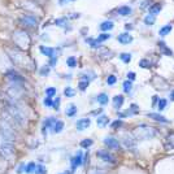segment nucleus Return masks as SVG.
<instances>
[{
  "label": "nucleus",
  "mask_w": 174,
  "mask_h": 174,
  "mask_svg": "<svg viewBox=\"0 0 174 174\" xmlns=\"http://www.w3.org/2000/svg\"><path fill=\"white\" fill-rule=\"evenodd\" d=\"M8 112L11 114V117L16 121L18 125L25 126L27 122V112L26 108L20 103L18 100H11V104L8 107Z\"/></svg>",
  "instance_id": "1"
},
{
  "label": "nucleus",
  "mask_w": 174,
  "mask_h": 174,
  "mask_svg": "<svg viewBox=\"0 0 174 174\" xmlns=\"http://www.w3.org/2000/svg\"><path fill=\"white\" fill-rule=\"evenodd\" d=\"M0 153L7 158L11 157L14 153V139H11L0 134Z\"/></svg>",
  "instance_id": "2"
},
{
  "label": "nucleus",
  "mask_w": 174,
  "mask_h": 174,
  "mask_svg": "<svg viewBox=\"0 0 174 174\" xmlns=\"http://www.w3.org/2000/svg\"><path fill=\"white\" fill-rule=\"evenodd\" d=\"M8 54L11 56V59L13 60V62L21 68H25L29 64V59L26 57V55L23 54L22 51H20L18 48H12V50H8Z\"/></svg>",
  "instance_id": "3"
},
{
  "label": "nucleus",
  "mask_w": 174,
  "mask_h": 174,
  "mask_svg": "<svg viewBox=\"0 0 174 174\" xmlns=\"http://www.w3.org/2000/svg\"><path fill=\"white\" fill-rule=\"evenodd\" d=\"M134 135L135 139H141V141H147L151 139L156 135V130L153 127H148V126H141L138 129L134 130Z\"/></svg>",
  "instance_id": "4"
},
{
  "label": "nucleus",
  "mask_w": 174,
  "mask_h": 174,
  "mask_svg": "<svg viewBox=\"0 0 174 174\" xmlns=\"http://www.w3.org/2000/svg\"><path fill=\"white\" fill-rule=\"evenodd\" d=\"M13 40L20 48H27L29 44H30V38H29L27 33L22 30H18L13 34Z\"/></svg>",
  "instance_id": "5"
},
{
  "label": "nucleus",
  "mask_w": 174,
  "mask_h": 174,
  "mask_svg": "<svg viewBox=\"0 0 174 174\" xmlns=\"http://www.w3.org/2000/svg\"><path fill=\"white\" fill-rule=\"evenodd\" d=\"M40 52H42L43 55H46L48 59H51V62H50L51 66H54L56 62H57V51L55 50V48H50V47L42 46L40 47Z\"/></svg>",
  "instance_id": "6"
},
{
  "label": "nucleus",
  "mask_w": 174,
  "mask_h": 174,
  "mask_svg": "<svg viewBox=\"0 0 174 174\" xmlns=\"http://www.w3.org/2000/svg\"><path fill=\"white\" fill-rule=\"evenodd\" d=\"M21 23L25 25L27 27H37L38 26V18L35 16H31V14H26V16L21 17Z\"/></svg>",
  "instance_id": "7"
},
{
  "label": "nucleus",
  "mask_w": 174,
  "mask_h": 174,
  "mask_svg": "<svg viewBox=\"0 0 174 174\" xmlns=\"http://www.w3.org/2000/svg\"><path fill=\"white\" fill-rule=\"evenodd\" d=\"M122 142H124V146L126 147L127 149L135 152V149H137V142H135V138H133L131 135H125L124 139H122Z\"/></svg>",
  "instance_id": "8"
},
{
  "label": "nucleus",
  "mask_w": 174,
  "mask_h": 174,
  "mask_svg": "<svg viewBox=\"0 0 174 174\" xmlns=\"http://www.w3.org/2000/svg\"><path fill=\"white\" fill-rule=\"evenodd\" d=\"M164 147L166 151H174V133H169L164 141Z\"/></svg>",
  "instance_id": "9"
},
{
  "label": "nucleus",
  "mask_w": 174,
  "mask_h": 174,
  "mask_svg": "<svg viewBox=\"0 0 174 174\" xmlns=\"http://www.w3.org/2000/svg\"><path fill=\"white\" fill-rule=\"evenodd\" d=\"M104 144L107 147H109L110 149H120V143L117 139H114L112 137H107L104 139Z\"/></svg>",
  "instance_id": "10"
},
{
  "label": "nucleus",
  "mask_w": 174,
  "mask_h": 174,
  "mask_svg": "<svg viewBox=\"0 0 174 174\" xmlns=\"http://www.w3.org/2000/svg\"><path fill=\"white\" fill-rule=\"evenodd\" d=\"M98 156L101 158V160H104V161H107V162H110V164H113L116 161L112 155L108 153V151H99L98 152Z\"/></svg>",
  "instance_id": "11"
},
{
  "label": "nucleus",
  "mask_w": 174,
  "mask_h": 174,
  "mask_svg": "<svg viewBox=\"0 0 174 174\" xmlns=\"http://www.w3.org/2000/svg\"><path fill=\"white\" fill-rule=\"evenodd\" d=\"M90 124H91L90 118H81L79 121H77L75 127H77V130H85L90 126Z\"/></svg>",
  "instance_id": "12"
},
{
  "label": "nucleus",
  "mask_w": 174,
  "mask_h": 174,
  "mask_svg": "<svg viewBox=\"0 0 174 174\" xmlns=\"http://www.w3.org/2000/svg\"><path fill=\"white\" fill-rule=\"evenodd\" d=\"M117 40L120 43H122V44H129V43L133 42V37L127 33H124V34H120V35L117 37Z\"/></svg>",
  "instance_id": "13"
},
{
  "label": "nucleus",
  "mask_w": 174,
  "mask_h": 174,
  "mask_svg": "<svg viewBox=\"0 0 174 174\" xmlns=\"http://www.w3.org/2000/svg\"><path fill=\"white\" fill-rule=\"evenodd\" d=\"M82 158H83V157H82V152H81V151L77 152L75 156L71 158V168L75 169L77 166H81L82 162H83V160H82Z\"/></svg>",
  "instance_id": "14"
},
{
  "label": "nucleus",
  "mask_w": 174,
  "mask_h": 174,
  "mask_svg": "<svg viewBox=\"0 0 174 174\" xmlns=\"http://www.w3.org/2000/svg\"><path fill=\"white\" fill-rule=\"evenodd\" d=\"M117 13L120 16H130V14L133 13V9L129 5H122V7L117 8Z\"/></svg>",
  "instance_id": "15"
},
{
  "label": "nucleus",
  "mask_w": 174,
  "mask_h": 174,
  "mask_svg": "<svg viewBox=\"0 0 174 174\" xmlns=\"http://www.w3.org/2000/svg\"><path fill=\"white\" fill-rule=\"evenodd\" d=\"M55 122H56V118H54V117H48V118H46L44 121H43V134H46L47 129L52 127V125H54Z\"/></svg>",
  "instance_id": "16"
},
{
  "label": "nucleus",
  "mask_w": 174,
  "mask_h": 174,
  "mask_svg": "<svg viewBox=\"0 0 174 174\" xmlns=\"http://www.w3.org/2000/svg\"><path fill=\"white\" fill-rule=\"evenodd\" d=\"M149 118H152V120H155V121H158V122H164V124H168L169 121L164 117V116H161V114H158V113H148L147 114Z\"/></svg>",
  "instance_id": "17"
},
{
  "label": "nucleus",
  "mask_w": 174,
  "mask_h": 174,
  "mask_svg": "<svg viewBox=\"0 0 174 174\" xmlns=\"http://www.w3.org/2000/svg\"><path fill=\"white\" fill-rule=\"evenodd\" d=\"M109 122V117L108 116H100V117H98V120H96V124H98L99 127H105Z\"/></svg>",
  "instance_id": "18"
},
{
  "label": "nucleus",
  "mask_w": 174,
  "mask_h": 174,
  "mask_svg": "<svg viewBox=\"0 0 174 174\" xmlns=\"http://www.w3.org/2000/svg\"><path fill=\"white\" fill-rule=\"evenodd\" d=\"M52 130L51 131L54 133V134H57V133H60L62 129H64V122L62 121H56V122L52 125V127H51Z\"/></svg>",
  "instance_id": "19"
},
{
  "label": "nucleus",
  "mask_w": 174,
  "mask_h": 174,
  "mask_svg": "<svg viewBox=\"0 0 174 174\" xmlns=\"http://www.w3.org/2000/svg\"><path fill=\"white\" fill-rule=\"evenodd\" d=\"M122 104H124V96L122 95H116L114 98H113V105H114V108H121L122 107Z\"/></svg>",
  "instance_id": "20"
},
{
  "label": "nucleus",
  "mask_w": 174,
  "mask_h": 174,
  "mask_svg": "<svg viewBox=\"0 0 174 174\" xmlns=\"http://www.w3.org/2000/svg\"><path fill=\"white\" fill-rule=\"evenodd\" d=\"M96 100H98V103H100L101 105L108 104V101H109L108 95H107V94H104V92H101V94H99L98 96H96Z\"/></svg>",
  "instance_id": "21"
},
{
  "label": "nucleus",
  "mask_w": 174,
  "mask_h": 174,
  "mask_svg": "<svg viewBox=\"0 0 174 174\" xmlns=\"http://www.w3.org/2000/svg\"><path fill=\"white\" fill-rule=\"evenodd\" d=\"M155 21H156V16L155 14H147L146 17H144V23H146L147 26H152L153 23H155Z\"/></svg>",
  "instance_id": "22"
},
{
  "label": "nucleus",
  "mask_w": 174,
  "mask_h": 174,
  "mask_svg": "<svg viewBox=\"0 0 174 174\" xmlns=\"http://www.w3.org/2000/svg\"><path fill=\"white\" fill-rule=\"evenodd\" d=\"M75 114H77V105L70 104L69 107L66 108V116L68 117H74Z\"/></svg>",
  "instance_id": "23"
},
{
  "label": "nucleus",
  "mask_w": 174,
  "mask_h": 174,
  "mask_svg": "<svg viewBox=\"0 0 174 174\" xmlns=\"http://www.w3.org/2000/svg\"><path fill=\"white\" fill-rule=\"evenodd\" d=\"M113 26H114V25H113L112 21H104V22L100 25V29H101L103 31H107V30H112Z\"/></svg>",
  "instance_id": "24"
},
{
  "label": "nucleus",
  "mask_w": 174,
  "mask_h": 174,
  "mask_svg": "<svg viewBox=\"0 0 174 174\" xmlns=\"http://www.w3.org/2000/svg\"><path fill=\"white\" fill-rule=\"evenodd\" d=\"M161 8H162L161 4H153V5L149 7V13H151V14H155V16H156V14L161 11Z\"/></svg>",
  "instance_id": "25"
},
{
  "label": "nucleus",
  "mask_w": 174,
  "mask_h": 174,
  "mask_svg": "<svg viewBox=\"0 0 174 174\" xmlns=\"http://www.w3.org/2000/svg\"><path fill=\"white\" fill-rule=\"evenodd\" d=\"M158 47L161 48V51H162L165 55H168V56H172V55H173L172 50H169V48L166 47V44H165V43H164V42H160V43H158Z\"/></svg>",
  "instance_id": "26"
},
{
  "label": "nucleus",
  "mask_w": 174,
  "mask_h": 174,
  "mask_svg": "<svg viewBox=\"0 0 174 174\" xmlns=\"http://www.w3.org/2000/svg\"><path fill=\"white\" fill-rule=\"evenodd\" d=\"M172 31V25H165L164 27H161L160 29V31H158V34H160L161 37H165V35H168L169 33Z\"/></svg>",
  "instance_id": "27"
},
{
  "label": "nucleus",
  "mask_w": 174,
  "mask_h": 174,
  "mask_svg": "<svg viewBox=\"0 0 174 174\" xmlns=\"http://www.w3.org/2000/svg\"><path fill=\"white\" fill-rule=\"evenodd\" d=\"M82 77V81H91V79H94L95 78V73L94 71H87V73H83L81 75Z\"/></svg>",
  "instance_id": "28"
},
{
  "label": "nucleus",
  "mask_w": 174,
  "mask_h": 174,
  "mask_svg": "<svg viewBox=\"0 0 174 174\" xmlns=\"http://www.w3.org/2000/svg\"><path fill=\"white\" fill-rule=\"evenodd\" d=\"M66 64L69 68H75L77 66V59L74 56H70V57H68L66 59Z\"/></svg>",
  "instance_id": "29"
},
{
  "label": "nucleus",
  "mask_w": 174,
  "mask_h": 174,
  "mask_svg": "<svg viewBox=\"0 0 174 174\" xmlns=\"http://www.w3.org/2000/svg\"><path fill=\"white\" fill-rule=\"evenodd\" d=\"M35 168H37L35 162H29L27 165H26V173H27V174L34 173V172H35Z\"/></svg>",
  "instance_id": "30"
},
{
  "label": "nucleus",
  "mask_w": 174,
  "mask_h": 174,
  "mask_svg": "<svg viewBox=\"0 0 174 174\" xmlns=\"http://www.w3.org/2000/svg\"><path fill=\"white\" fill-rule=\"evenodd\" d=\"M131 89H133V85H131V81H125L124 82V91L125 92H130L131 91Z\"/></svg>",
  "instance_id": "31"
},
{
  "label": "nucleus",
  "mask_w": 174,
  "mask_h": 174,
  "mask_svg": "<svg viewBox=\"0 0 174 174\" xmlns=\"http://www.w3.org/2000/svg\"><path fill=\"white\" fill-rule=\"evenodd\" d=\"M64 94H65L66 98H73L74 94H75V91L71 89V87H66V89L64 90Z\"/></svg>",
  "instance_id": "32"
},
{
  "label": "nucleus",
  "mask_w": 174,
  "mask_h": 174,
  "mask_svg": "<svg viewBox=\"0 0 174 174\" xmlns=\"http://www.w3.org/2000/svg\"><path fill=\"white\" fill-rule=\"evenodd\" d=\"M120 59L122 60L124 62L129 64V62L131 61V55H130V54H121V55H120Z\"/></svg>",
  "instance_id": "33"
},
{
  "label": "nucleus",
  "mask_w": 174,
  "mask_h": 174,
  "mask_svg": "<svg viewBox=\"0 0 174 174\" xmlns=\"http://www.w3.org/2000/svg\"><path fill=\"white\" fill-rule=\"evenodd\" d=\"M109 38H110V35H109L108 33H103V34H100V35L98 37V39H96V40L101 43V42H104V40H108Z\"/></svg>",
  "instance_id": "34"
},
{
  "label": "nucleus",
  "mask_w": 174,
  "mask_h": 174,
  "mask_svg": "<svg viewBox=\"0 0 174 174\" xmlns=\"http://www.w3.org/2000/svg\"><path fill=\"white\" fill-rule=\"evenodd\" d=\"M91 146H92V141L91 139H85V141L81 142V147H83V148H89Z\"/></svg>",
  "instance_id": "35"
},
{
  "label": "nucleus",
  "mask_w": 174,
  "mask_h": 174,
  "mask_svg": "<svg viewBox=\"0 0 174 174\" xmlns=\"http://www.w3.org/2000/svg\"><path fill=\"white\" fill-rule=\"evenodd\" d=\"M34 173H35V174H46L47 170H46V168L43 166V165H37L35 172H34Z\"/></svg>",
  "instance_id": "36"
},
{
  "label": "nucleus",
  "mask_w": 174,
  "mask_h": 174,
  "mask_svg": "<svg viewBox=\"0 0 174 174\" xmlns=\"http://www.w3.org/2000/svg\"><path fill=\"white\" fill-rule=\"evenodd\" d=\"M46 95L48 96V98H52V96L56 95V89L55 87H50V89L46 90Z\"/></svg>",
  "instance_id": "37"
},
{
  "label": "nucleus",
  "mask_w": 174,
  "mask_h": 174,
  "mask_svg": "<svg viewBox=\"0 0 174 174\" xmlns=\"http://www.w3.org/2000/svg\"><path fill=\"white\" fill-rule=\"evenodd\" d=\"M166 104H168V101H166L165 99H160V100H158V104H157V107H158V110H162V109H165Z\"/></svg>",
  "instance_id": "38"
},
{
  "label": "nucleus",
  "mask_w": 174,
  "mask_h": 174,
  "mask_svg": "<svg viewBox=\"0 0 174 174\" xmlns=\"http://www.w3.org/2000/svg\"><path fill=\"white\" fill-rule=\"evenodd\" d=\"M89 83H90L89 81H81V82H79V85H78L79 90H81V91H85V90L87 89V87H89Z\"/></svg>",
  "instance_id": "39"
},
{
  "label": "nucleus",
  "mask_w": 174,
  "mask_h": 174,
  "mask_svg": "<svg viewBox=\"0 0 174 174\" xmlns=\"http://www.w3.org/2000/svg\"><path fill=\"white\" fill-rule=\"evenodd\" d=\"M139 66L144 68V69H148V68H151V62H149L148 60H142L141 62H139Z\"/></svg>",
  "instance_id": "40"
},
{
  "label": "nucleus",
  "mask_w": 174,
  "mask_h": 174,
  "mask_svg": "<svg viewBox=\"0 0 174 174\" xmlns=\"http://www.w3.org/2000/svg\"><path fill=\"white\" fill-rule=\"evenodd\" d=\"M89 43L91 44V47L92 48H99L100 47V42H98V40H94V39H89Z\"/></svg>",
  "instance_id": "41"
},
{
  "label": "nucleus",
  "mask_w": 174,
  "mask_h": 174,
  "mask_svg": "<svg viewBox=\"0 0 174 174\" xmlns=\"http://www.w3.org/2000/svg\"><path fill=\"white\" fill-rule=\"evenodd\" d=\"M116 81H117V78H116L114 75H109L108 78H107V83H108V85H114Z\"/></svg>",
  "instance_id": "42"
},
{
  "label": "nucleus",
  "mask_w": 174,
  "mask_h": 174,
  "mask_svg": "<svg viewBox=\"0 0 174 174\" xmlns=\"http://www.w3.org/2000/svg\"><path fill=\"white\" fill-rule=\"evenodd\" d=\"M48 73H50V66H48V65L43 66L42 70H40V74H42V75H47Z\"/></svg>",
  "instance_id": "43"
},
{
  "label": "nucleus",
  "mask_w": 174,
  "mask_h": 174,
  "mask_svg": "<svg viewBox=\"0 0 174 174\" xmlns=\"http://www.w3.org/2000/svg\"><path fill=\"white\" fill-rule=\"evenodd\" d=\"M43 103H44V105H47V107H52V105H54V103H52V99L48 98V96L44 99V101H43Z\"/></svg>",
  "instance_id": "44"
},
{
  "label": "nucleus",
  "mask_w": 174,
  "mask_h": 174,
  "mask_svg": "<svg viewBox=\"0 0 174 174\" xmlns=\"http://www.w3.org/2000/svg\"><path fill=\"white\" fill-rule=\"evenodd\" d=\"M54 109H56V110H59V107H60V98H56V100L54 101Z\"/></svg>",
  "instance_id": "45"
},
{
  "label": "nucleus",
  "mask_w": 174,
  "mask_h": 174,
  "mask_svg": "<svg viewBox=\"0 0 174 174\" xmlns=\"http://www.w3.org/2000/svg\"><path fill=\"white\" fill-rule=\"evenodd\" d=\"M121 125H122V121L121 120H117V121H114V122L112 124V129H117V127H120Z\"/></svg>",
  "instance_id": "46"
},
{
  "label": "nucleus",
  "mask_w": 174,
  "mask_h": 174,
  "mask_svg": "<svg viewBox=\"0 0 174 174\" xmlns=\"http://www.w3.org/2000/svg\"><path fill=\"white\" fill-rule=\"evenodd\" d=\"M25 170H26V166H25V164L22 162L21 165L18 166V169H17V173H18V174H21V173H23V172H25Z\"/></svg>",
  "instance_id": "47"
},
{
  "label": "nucleus",
  "mask_w": 174,
  "mask_h": 174,
  "mask_svg": "<svg viewBox=\"0 0 174 174\" xmlns=\"http://www.w3.org/2000/svg\"><path fill=\"white\" fill-rule=\"evenodd\" d=\"M127 79L129 81H134L135 79V73H134V71H130V73H127Z\"/></svg>",
  "instance_id": "48"
},
{
  "label": "nucleus",
  "mask_w": 174,
  "mask_h": 174,
  "mask_svg": "<svg viewBox=\"0 0 174 174\" xmlns=\"http://www.w3.org/2000/svg\"><path fill=\"white\" fill-rule=\"evenodd\" d=\"M92 113H95V114H96V113H101V109H98V110H94V112H92Z\"/></svg>",
  "instance_id": "49"
},
{
  "label": "nucleus",
  "mask_w": 174,
  "mask_h": 174,
  "mask_svg": "<svg viewBox=\"0 0 174 174\" xmlns=\"http://www.w3.org/2000/svg\"><path fill=\"white\" fill-rule=\"evenodd\" d=\"M170 99H172V100H174V91H173V92L170 94Z\"/></svg>",
  "instance_id": "50"
},
{
  "label": "nucleus",
  "mask_w": 174,
  "mask_h": 174,
  "mask_svg": "<svg viewBox=\"0 0 174 174\" xmlns=\"http://www.w3.org/2000/svg\"><path fill=\"white\" fill-rule=\"evenodd\" d=\"M62 2H64V0H61V3H62ZM66 2H73V0H66Z\"/></svg>",
  "instance_id": "51"
}]
</instances>
